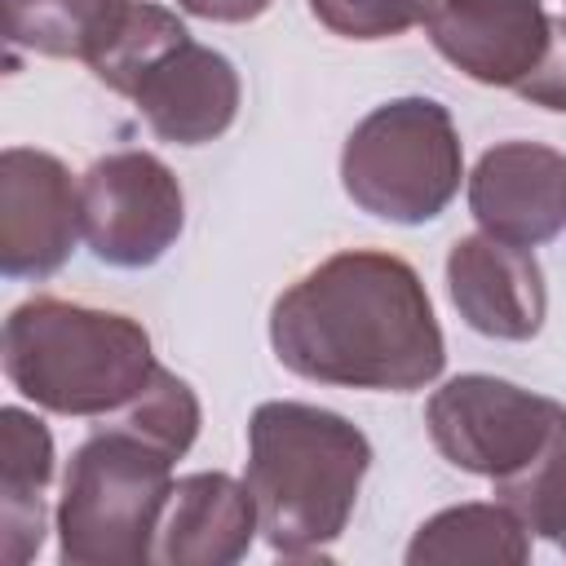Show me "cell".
Returning a JSON list of instances; mask_svg holds the SVG:
<instances>
[{"label":"cell","mask_w":566,"mask_h":566,"mask_svg":"<svg viewBox=\"0 0 566 566\" xmlns=\"http://www.w3.org/2000/svg\"><path fill=\"white\" fill-rule=\"evenodd\" d=\"M274 358L318 385L424 389L447 367V340L420 274L389 252L349 248L296 279L270 310Z\"/></svg>","instance_id":"cell-1"},{"label":"cell","mask_w":566,"mask_h":566,"mask_svg":"<svg viewBox=\"0 0 566 566\" xmlns=\"http://www.w3.org/2000/svg\"><path fill=\"white\" fill-rule=\"evenodd\" d=\"M371 469L367 433L340 411L274 398L248 420V491L279 557H314L349 526Z\"/></svg>","instance_id":"cell-2"},{"label":"cell","mask_w":566,"mask_h":566,"mask_svg":"<svg viewBox=\"0 0 566 566\" xmlns=\"http://www.w3.org/2000/svg\"><path fill=\"white\" fill-rule=\"evenodd\" d=\"M0 354L9 385L53 416H119L159 367L137 318L57 296L9 314Z\"/></svg>","instance_id":"cell-3"},{"label":"cell","mask_w":566,"mask_h":566,"mask_svg":"<svg viewBox=\"0 0 566 566\" xmlns=\"http://www.w3.org/2000/svg\"><path fill=\"white\" fill-rule=\"evenodd\" d=\"M172 460L128 424H106L71 451L57 500V557L66 566L155 562Z\"/></svg>","instance_id":"cell-4"},{"label":"cell","mask_w":566,"mask_h":566,"mask_svg":"<svg viewBox=\"0 0 566 566\" xmlns=\"http://www.w3.org/2000/svg\"><path fill=\"white\" fill-rule=\"evenodd\" d=\"M464 150L455 119L433 97H394L367 111L340 150L345 195L394 226L433 221L460 190Z\"/></svg>","instance_id":"cell-5"},{"label":"cell","mask_w":566,"mask_h":566,"mask_svg":"<svg viewBox=\"0 0 566 566\" xmlns=\"http://www.w3.org/2000/svg\"><path fill=\"white\" fill-rule=\"evenodd\" d=\"M438 455L478 478H513L566 424V407L500 376H451L424 407Z\"/></svg>","instance_id":"cell-6"},{"label":"cell","mask_w":566,"mask_h":566,"mask_svg":"<svg viewBox=\"0 0 566 566\" xmlns=\"http://www.w3.org/2000/svg\"><path fill=\"white\" fill-rule=\"evenodd\" d=\"M84 243L102 265L146 270L186 226V195L172 168L150 150H115L80 177Z\"/></svg>","instance_id":"cell-7"},{"label":"cell","mask_w":566,"mask_h":566,"mask_svg":"<svg viewBox=\"0 0 566 566\" xmlns=\"http://www.w3.org/2000/svg\"><path fill=\"white\" fill-rule=\"evenodd\" d=\"M424 35L469 80L522 93L553 53L557 13L544 0H433Z\"/></svg>","instance_id":"cell-8"},{"label":"cell","mask_w":566,"mask_h":566,"mask_svg":"<svg viewBox=\"0 0 566 566\" xmlns=\"http://www.w3.org/2000/svg\"><path fill=\"white\" fill-rule=\"evenodd\" d=\"M80 221V186L66 164L49 150L9 146L0 155V270L4 279H49L57 274L75 239Z\"/></svg>","instance_id":"cell-9"},{"label":"cell","mask_w":566,"mask_h":566,"mask_svg":"<svg viewBox=\"0 0 566 566\" xmlns=\"http://www.w3.org/2000/svg\"><path fill=\"white\" fill-rule=\"evenodd\" d=\"M469 212L482 234L539 248L566 230V155L544 142H495L469 172Z\"/></svg>","instance_id":"cell-10"},{"label":"cell","mask_w":566,"mask_h":566,"mask_svg":"<svg viewBox=\"0 0 566 566\" xmlns=\"http://www.w3.org/2000/svg\"><path fill=\"white\" fill-rule=\"evenodd\" d=\"M447 292L460 318L491 340H531L548 314V287L535 252L491 234H464L451 243Z\"/></svg>","instance_id":"cell-11"},{"label":"cell","mask_w":566,"mask_h":566,"mask_svg":"<svg viewBox=\"0 0 566 566\" xmlns=\"http://www.w3.org/2000/svg\"><path fill=\"white\" fill-rule=\"evenodd\" d=\"M133 102L159 142L203 146L239 115V71L226 53L181 40L142 75Z\"/></svg>","instance_id":"cell-12"},{"label":"cell","mask_w":566,"mask_h":566,"mask_svg":"<svg viewBox=\"0 0 566 566\" xmlns=\"http://www.w3.org/2000/svg\"><path fill=\"white\" fill-rule=\"evenodd\" d=\"M261 531L248 482L230 473H190L172 482L155 535L159 566H234Z\"/></svg>","instance_id":"cell-13"},{"label":"cell","mask_w":566,"mask_h":566,"mask_svg":"<svg viewBox=\"0 0 566 566\" xmlns=\"http://www.w3.org/2000/svg\"><path fill=\"white\" fill-rule=\"evenodd\" d=\"M53 478V438L44 420L22 407L0 411V526L4 562L22 566L44 544V500L40 491Z\"/></svg>","instance_id":"cell-14"},{"label":"cell","mask_w":566,"mask_h":566,"mask_svg":"<svg viewBox=\"0 0 566 566\" xmlns=\"http://www.w3.org/2000/svg\"><path fill=\"white\" fill-rule=\"evenodd\" d=\"M531 531L509 504H455L420 522L407 544V566H438V562H526Z\"/></svg>","instance_id":"cell-15"},{"label":"cell","mask_w":566,"mask_h":566,"mask_svg":"<svg viewBox=\"0 0 566 566\" xmlns=\"http://www.w3.org/2000/svg\"><path fill=\"white\" fill-rule=\"evenodd\" d=\"M124 9L128 0H4V35L27 53L93 62Z\"/></svg>","instance_id":"cell-16"},{"label":"cell","mask_w":566,"mask_h":566,"mask_svg":"<svg viewBox=\"0 0 566 566\" xmlns=\"http://www.w3.org/2000/svg\"><path fill=\"white\" fill-rule=\"evenodd\" d=\"M181 40H190L186 22L164 9V4H150V0H128L119 27L111 31V40L102 44V53L88 62V71L119 97H133L142 75L168 53L177 49Z\"/></svg>","instance_id":"cell-17"},{"label":"cell","mask_w":566,"mask_h":566,"mask_svg":"<svg viewBox=\"0 0 566 566\" xmlns=\"http://www.w3.org/2000/svg\"><path fill=\"white\" fill-rule=\"evenodd\" d=\"M500 504H509L531 535L562 539L566 535V424L553 433V442L513 478L491 482Z\"/></svg>","instance_id":"cell-18"},{"label":"cell","mask_w":566,"mask_h":566,"mask_svg":"<svg viewBox=\"0 0 566 566\" xmlns=\"http://www.w3.org/2000/svg\"><path fill=\"white\" fill-rule=\"evenodd\" d=\"M119 424L137 429L142 438H150L155 447L181 460L199 438V398L181 376H172L168 367H155L150 385L119 411Z\"/></svg>","instance_id":"cell-19"},{"label":"cell","mask_w":566,"mask_h":566,"mask_svg":"<svg viewBox=\"0 0 566 566\" xmlns=\"http://www.w3.org/2000/svg\"><path fill=\"white\" fill-rule=\"evenodd\" d=\"M433 0H310V13L345 40H389L429 18Z\"/></svg>","instance_id":"cell-20"},{"label":"cell","mask_w":566,"mask_h":566,"mask_svg":"<svg viewBox=\"0 0 566 566\" xmlns=\"http://www.w3.org/2000/svg\"><path fill=\"white\" fill-rule=\"evenodd\" d=\"M522 97L535 102V106H548V111H566V13H557L553 53H548L544 71L522 88Z\"/></svg>","instance_id":"cell-21"},{"label":"cell","mask_w":566,"mask_h":566,"mask_svg":"<svg viewBox=\"0 0 566 566\" xmlns=\"http://www.w3.org/2000/svg\"><path fill=\"white\" fill-rule=\"evenodd\" d=\"M274 0H177V9H186L190 18H203V22H252Z\"/></svg>","instance_id":"cell-22"},{"label":"cell","mask_w":566,"mask_h":566,"mask_svg":"<svg viewBox=\"0 0 566 566\" xmlns=\"http://www.w3.org/2000/svg\"><path fill=\"white\" fill-rule=\"evenodd\" d=\"M557 548H562V553H566V535H562V539H557Z\"/></svg>","instance_id":"cell-23"}]
</instances>
